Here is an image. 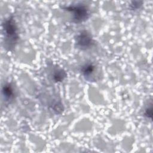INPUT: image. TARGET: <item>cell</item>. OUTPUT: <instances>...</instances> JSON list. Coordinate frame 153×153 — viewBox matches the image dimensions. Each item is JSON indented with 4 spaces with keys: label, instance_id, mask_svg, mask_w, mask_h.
Instances as JSON below:
<instances>
[{
    "label": "cell",
    "instance_id": "6da1fadb",
    "mask_svg": "<svg viewBox=\"0 0 153 153\" xmlns=\"http://www.w3.org/2000/svg\"><path fill=\"white\" fill-rule=\"evenodd\" d=\"M5 42L7 44V48L11 50L15 47L19 38L17 27L14 19L9 17L2 24Z\"/></svg>",
    "mask_w": 153,
    "mask_h": 153
},
{
    "label": "cell",
    "instance_id": "7a4b0ae2",
    "mask_svg": "<svg viewBox=\"0 0 153 153\" xmlns=\"http://www.w3.org/2000/svg\"><path fill=\"white\" fill-rule=\"evenodd\" d=\"M65 10L70 12L72 15L73 22L76 23L85 21L89 17L88 9L84 5H73L66 7Z\"/></svg>",
    "mask_w": 153,
    "mask_h": 153
},
{
    "label": "cell",
    "instance_id": "3957f363",
    "mask_svg": "<svg viewBox=\"0 0 153 153\" xmlns=\"http://www.w3.org/2000/svg\"><path fill=\"white\" fill-rule=\"evenodd\" d=\"M75 39L76 47L81 50L89 48L93 44V39L90 34L85 30L81 31L76 35Z\"/></svg>",
    "mask_w": 153,
    "mask_h": 153
},
{
    "label": "cell",
    "instance_id": "277c9868",
    "mask_svg": "<svg viewBox=\"0 0 153 153\" xmlns=\"http://www.w3.org/2000/svg\"><path fill=\"white\" fill-rule=\"evenodd\" d=\"M2 94L6 100H10L13 97V90L10 84H5L2 88Z\"/></svg>",
    "mask_w": 153,
    "mask_h": 153
},
{
    "label": "cell",
    "instance_id": "5b68a950",
    "mask_svg": "<svg viewBox=\"0 0 153 153\" xmlns=\"http://www.w3.org/2000/svg\"><path fill=\"white\" fill-rule=\"evenodd\" d=\"M82 73L85 77H89L92 75L94 71V66L90 63L85 64L82 68Z\"/></svg>",
    "mask_w": 153,
    "mask_h": 153
}]
</instances>
